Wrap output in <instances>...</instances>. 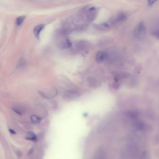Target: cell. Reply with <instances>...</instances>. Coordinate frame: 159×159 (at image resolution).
<instances>
[{
    "label": "cell",
    "mask_w": 159,
    "mask_h": 159,
    "mask_svg": "<svg viewBox=\"0 0 159 159\" xmlns=\"http://www.w3.org/2000/svg\"><path fill=\"white\" fill-rule=\"evenodd\" d=\"M107 58V54L105 51H99L97 54L96 60L98 63L103 62Z\"/></svg>",
    "instance_id": "obj_3"
},
{
    "label": "cell",
    "mask_w": 159,
    "mask_h": 159,
    "mask_svg": "<svg viewBox=\"0 0 159 159\" xmlns=\"http://www.w3.org/2000/svg\"><path fill=\"white\" fill-rule=\"evenodd\" d=\"M9 132H10V134H11L12 135H15L16 134V132L14 131V130H13L12 129H9Z\"/></svg>",
    "instance_id": "obj_18"
},
{
    "label": "cell",
    "mask_w": 159,
    "mask_h": 159,
    "mask_svg": "<svg viewBox=\"0 0 159 159\" xmlns=\"http://www.w3.org/2000/svg\"><path fill=\"white\" fill-rule=\"evenodd\" d=\"M31 121L32 122V123L35 124H37L41 122V118L35 115H32L30 117Z\"/></svg>",
    "instance_id": "obj_10"
},
{
    "label": "cell",
    "mask_w": 159,
    "mask_h": 159,
    "mask_svg": "<svg viewBox=\"0 0 159 159\" xmlns=\"http://www.w3.org/2000/svg\"><path fill=\"white\" fill-rule=\"evenodd\" d=\"M26 139L27 140H29L34 142L37 141V138L36 135L34 133L32 132H29L27 133V135L26 137Z\"/></svg>",
    "instance_id": "obj_5"
},
{
    "label": "cell",
    "mask_w": 159,
    "mask_h": 159,
    "mask_svg": "<svg viewBox=\"0 0 159 159\" xmlns=\"http://www.w3.org/2000/svg\"><path fill=\"white\" fill-rule=\"evenodd\" d=\"M44 27V24H39L38 25L36 26L33 29V33L36 38L37 39H39L40 38V33L43 30Z\"/></svg>",
    "instance_id": "obj_4"
},
{
    "label": "cell",
    "mask_w": 159,
    "mask_h": 159,
    "mask_svg": "<svg viewBox=\"0 0 159 159\" xmlns=\"http://www.w3.org/2000/svg\"><path fill=\"white\" fill-rule=\"evenodd\" d=\"M112 86H113V88L114 89H119V86H120V85L119 83H117L116 82H113L112 84Z\"/></svg>",
    "instance_id": "obj_15"
},
{
    "label": "cell",
    "mask_w": 159,
    "mask_h": 159,
    "mask_svg": "<svg viewBox=\"0 0 159 159\" xmlns=\"http://www.w3.org/2000/svg\"><path fill=\"white\" fill-rule=\"evenodd\" d=\"M110 25L108 23H105L99 25V28L102 29H108L110 27Z\"/></svg>",
    "instance_id": "obj_12"
},
{
    "label": "cell",
    "mask_w": 159,
    "mask_h": 159,
    "mask_svg": "<svg viewBox=\"0 0 159 159\" xmlns=\"http://www.w3.org/2000/svg\"><path fill=\"white\" fill-rule=\"evenodd\" d=\"M72 43L70 40L67 39L60 44V47L62 49H67L71 47Z\"/></svg>",
    "instance_id": "obj_6"
},
{
    "label": "cell",
    "mask_w": 159,
    "mask_h": 159,
    "mask_svg": "<svg viewBox=\"0 0 159 159\" xmlns=\"http://www.w3.org/2000/svg\"><path fill=\"white\" fill-rule=\"evenodd\" d=\"M12 109H13V111L14 112H15L16 113L18 114V115H22V111H20V110H19L18 108H17L16 107H13L12 108Z\"/></svg>",
    "instance_id": "obj_14"
},
{
    "label": "cell",
    "mask_w": 159,
    "mask_h": 159,
    "mask_svg": "<svg viewBox=\"0 0 159 159\" xmlns=\"http://www.w3.org/2000/svg\"><path fill=\"white\" fill-rule=\"evenodd\" d=\"M157 0H148V4L149 6H152Z\"/></svg>",
    "instance_id": "obj_17"
},
{
    "label": "cell",
    "mask_w": 159,
    "mask_h": 159,
    "mask_svg": "<svg viewBox=\"0 0 159 159\" xmlns=\"http://www.w3.org/2000/svg\"><path fill=\"white\" fill-rule=\"evenodd\" d=\"M147 116L150 119H153L154 117V113L151 110H148L147 111Z\"/></svg>",
    "instance_id": "obj_13"
},
{
    "label": "cell",
    "mask_w": 159,
    "mask_h": 159,
    "mask_svg": "<svg viewBox=\"0 0 159 159\" xmlns=\"http://www.w3.org/2000/svg\"><path fill=\"white\" fill-rule=\"evenodd\" d=\"M135 127L138 130H144L145 128V125L143 122L141 121H138L136 123Z\"/></svg>",
    "instance_id": "obj_11"
},
{
    "label": "cell",
    "mask_w": 159,
    "mask_h": 159,
    "mask_svg": "<svg viewBox=\"0 0 159 159\" xmlns=\"http://www.w3.org/2000/svg\"><path fill=\"white\" fill-rule=\"evenodd\" d=\"M64 96L66 100H72L74 98H77V97L79 96L80 94L77 91L74 90H70L66 92Z\"/></svg>",
    "instance_id": "obj_2"
},
{
    "label": "cell",
    "mask_w": 159,
    "mask_h": 159,
    "mask_svg": "<svg viewBox=\"0 0 159 159\" xmlns=\"http://www.w3.org/2000/svg\"><path fill=\"white\" fill-rule=\"evenodd\" d=\"M126 19V16L124 13H120L116 18L115 21L116 23H121L125 21Z\"/></svg>",
    "instance_id": "obj_7"
},
{
    "label": "cell",
    "mask_w": 159,
    "mask_h": 159,
    "mask_svg": "<svg viewBox=\"0 0 159 159\" xmlns=\"http://www.w3.org/2000/svg\"><path fill=\"white\" fill-rule=\"evenodd\" d=\"M146 33V27L144 22H140L136 26L134 30V36L136 38L142 40Z\"/></svg>",
    "instance_id": "obj_1"
},
{
    "label": "cell",
    "mask_w": 159,
    "mask_h": 159,
    "mask_svg": "<svg viewBox=\"0 0 159 159\" xmlns=\"http://www.w3.org/2000/svg\"><path fill=\"white\" fill-rule=\"evenodd\" d=\"M25 19V16L21 15L18 16L16 19V24L17 26L19 27L22 25L24 22V20Z\"/></svg>",
    "instance_id": "obj_9"
},
{
    "label": "cell",
    "mask_w": 159,
    "mask_h": 159,
    "mask_svg": "<svg viewBox=\"0 0 159 159\" xmlns=\"http://www.w3.org/2000/svg\"><path fill=\"white\" fill-rule=\"evenodd\" d=\"M127 115L131 118L135 119L138 118L139 116V113L137 111H130L127 112Z\"/></svg>",
    "instance_id": "obj_8"
},
{
    "label": "cell",
    "mask_w": 159,
    "mask_h": 159,
    "mask_svg": "<svg viewBox=\"0 0 159 159\" xmlns=\"http://www.w3.org/2000/svg\"><path fill=\"white\" fill-rule=\"evenodd\" d=\"M129 76V75L128 73H127V72H124L122 73V77L123 78H128Z\"/></svg>",
    "instance_id": "obj_16"
}]
</instances>
